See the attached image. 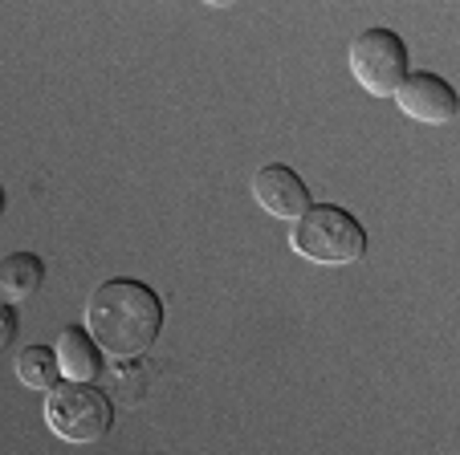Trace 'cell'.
<instances>
[{"mask_svg":"<svg viewBox=\"0 0 460 455\" xmlns=\"http://www.w3.org/2000/svg\"><path fill=\"white\" fill-rule=\"evenodd\" d=\"M395 106L411 122H424V127H448L460 110L456 90L444 78H436V74H408L400 94H395Z\"/></svg>","mask_w":460,"mask_h":455,"instance_id":"5","label":"cell"},{"mask_svg":"<svg viewBox=\"0 0 460 455\" xmlns=\"http://www.w3.org/2000/svg\"><path fill=\"white\" fill-rule=\"evenodd\" d=\"M17 378H21V387L37 390V395H49L61 382V366H58L53 346H25L17 354Z\"/></svg>","mask_w":460,"mask_h":455,"instance_id":"9","label":"cell"},{"mask_svg":"<svg viewBox=\"0 0 460 455\" xmlns=\"http://www.w3.org/2000/svg\"><path fill=\"white\" fill-rule=\"evenodd\" d=\"M13 337H17V313H13V305H0V354Z\"/></svg>","mask_w":460,"mask_h":455,"instance_id":"11","label":"cell"},{"mask_svg":"<svg viewBox=\"0 0 460 455\" xmlns=\"http://www.w3.org/2000/svg\"><path fill=\"white\" fill-rule=\"evenodd\" d=\"M53 354H58V366L66 382H94L102 374V350L94 346V337L78 326H66L53 342Z\"/></svg>","mask_w":460,"mask_h":455,"instance_id":"7","label":"cell"},{"mask_svg":"<svg viewBox=\"0 0 460 455\" xmlns=\"http://www.w3.org/2000/svg\"><path fill=\"white\" fill-rule=\"evenodd\" d=\"M289 249H294L297 257L314 260V265L342 268V265H355V260L367 257V232L347 207L314 204L302 220H294Z\"/></svg>","mask_w":460,"mask_h":455,"instance_id":"2","label":"cell"},{"mask_svg":"<svg viewBox=\"0 0 460 455\" xmlns=\"http://www.w3.org/2000/svg\"><path fill=\"white\" fill-rule=\"evenodd\" d=\"M86 329L102 358L135 362L159 342L164 329V297L143 281H106L86 301Z\"/></svg>","mask_w":460,"mask_h":455,"instance_id":"1","label":"cell"},{"mask_svg":"<svg viewBox=\"0 0 460 455\" xmlns=\"http://www.w3.org/2000/svg\"><path fill=\"white\" fill-rule=\"evenodd\" d=\"M0 215H4V188H0Z\"/></svg>","mask_w":460,"mask_h":455,"instance_id":"12","label":"cell"},{"mask_svg":"<svg viewBox=\"0 0 460 455\" xmlns=\"http://www.w3.org/2000/svg\"><path fill=\"white\" fill-rule=\"evenodd\" d=\"M252 199H257L273 220H289V223L302 220L314 207L310 188H305V183L297 179V171H289L286 163H270L252 175Z\"/></svg>","mask_w":460,"mask_h":455,"instance_id":"6","label":"cell"},{"mask_svg":"<svg viewBox=\"0 0 460 455\" xmlns=\"http://www.w3.org/2000/svg\"><path fill=\"white\" fill-rule=\"evenodd\" d=\"M350 74L371 98H395L408 78V45L391 29H363L350 41Z\"/></svg>","mask_w":460,"mask_h":455,"instance_id":"4","label":"cell"},{"mask_svg":"<svg viewBox=\"0 0 460 455\" xmlns=\"http://www.w3.org/2000/svg\"><path fill=\"white\" fill-rule=\"evenodd\" d=\"M45 284V260L33 252L0 257V305H25Z\"/></svg>","mask_w":460,"mask_h":455,"instance_id":"8","label":"cell"},{"mask_svg":"<svg viewBox=\"0 0 460 455\" xmlns=\"http://www.w3.org/2000/svg\"><path fill=\"white\" fill-rule=\"evenodd\" d=\"M45 427L66 443H98L114 427V403L94 382H66L45 395Z\"/></svg>","mask_w":460,"mask_h":455,"instance_id":"3","label":"cell"},{"mask_svg":"<svg viewBox=\"0 0 460 455\" xmlns=\"http://www.w3.org/2000/svg\"><path fill=\"white\" fill-rule=\"evenodd\" d=\"M111 395L127 398L130 407H135V403H143V398H147V370H143V362H139V358H135V362H122V366L114 370Z\"/></svg>","mask_w":460,"mask_h":455,"instance_id":"10","label":"cell"}]
</instances>
